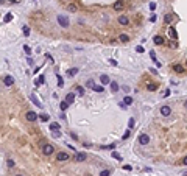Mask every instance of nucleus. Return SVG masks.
Wrapping results in <instances>:
<instances>
[{"instance_id": "nucleus-1", "label": "nucleus", "mask_w": 187, "mask_h": 176, "mask_svg": "<svg viewBox=\"0 0 187 176\" xmlns=\"http://www.w3.org/2000/svg\"><path fill=\"white\" fill-rule=\"evenodd\" d=\"M56 19H58V24H59V25L62 26V28H67V26H69V19L65 17V16L59 14V16H58Z\"/></svg>"}, {"instance_id": "nucleus-2", "label": "nucleus", "mask_w": 187, "mask_h": 176, "mask_svg": "<svg viewBox=\"0 0 187 176\" xmlns=\"http://www.w3.org/2000/svg\"><path fill=\"white\" fill-rule=\"evenodd\" d=\"M42 151H44V154H47V156H50L52 153L55 151V147L53 145H50V143H45L44 147H42Z\"/></svg>"}, {"instance_id": "nucleus-3", "label": "nucleus", "mask_w": 187, "mask_h": 176, "mask_svg": "<svg viewBox=\"0 0 187 176\" xmlns=\"http://www.w3.org/2000/svg\"><path fill=\"white\" fill-rule=\"evenodd\" d=\"M27 120L28 122H36L38 120V114H36L34 111H28L27 112Z\"/></svg>"}, {"instance_id": "nucleus-4", "label": "nucleus", "mask_w": 187, "mask_h": 176, "mask_svg": "<svg viewBox=\"0 0 187 176\" xmlns=\"http://www.w3.org/2000/svg\"><path fill=\"white\" fill-rule=\"evenodd\" d=\"M161 114L164 115V117H168L170 114H172V109H170V106H162V108H161Z\"/></svg>"}, {"instance_id": "nucleus-5", "label": "nucleus", "mask_w": 187, "mask_h": 176, "mask_svg": "<svg viewBox=\"0 0 187 176\" xmlns=\"http://www.w3.org/2000/svg\"><path fill=\"white\" fill-rule=\"evenodd\" d=\"M148 142H150V137H148L147 134H143V132H142V134L139 136V143H142V145H147Z\"/></svg>"}, {"instance_id": "nucleus-6", "label": "nucleus", "mask_w": 187, "mask_h": 176, "mask_svg": "<svg viewBox=\"0 0 187 176\" xmlns=\"http://www.w3.org/2000/svg\"><path fill=\"white\" fill-rule=\"evenodd\" d=\"M3 83H5V86H8V87H9V86L14 84V78H13L11 75H6L5 79H3Z\"/></svg>"}, {"instance_id": "nucleus-7", "label": "nucleus", "mask_w": 187, "mask_h": 176, "mask_svg": "<svg viewBox=\"0 0 187 176\" xmlns=\"http://www.w3.org/2000/svg\"><path fill=\"white\" fill-rule=\"evenodd\" d=\"M86 153H77V154H75V161L77 162H83V161H86Z\"/></svg>"}, {"instance_id": "nucleus-8", "label": "nucleus", "mask_w": 187, "mask_h": 176, "mask_svg": "<svg viewBox=\"0 0 187 176\" xmlns=\"http://www.w3.org/2000/svg\"><path fill=\"white\" fill-rule=\"evenodd\" d=\"M56 159H58V161H67L69 154H67V153H64V151H61V153H58V154H56Z\"/></svg>"}, {"instance_id": "nucleus-9", "label": "nucleus", "mask_w": 187, "mask_h": 176, "mask_svg": "<svg viewBox=\"0 0 187 176\" xmlns=\"http://www.w3.org/2000/svg\"><path fill=\"white\" fill-rule=\"evenodd\" d=\"M119 24L120 25H128V24H129V19H128L126 16H120V17H119Z\"/></svg>"}, {"instance_id": "nucleus-10", "label": "nucleus", "mask_w": 187, "mask_h": 176, "mask_svg": "<svg viewBox=\"0 0 187 176\" xmlns=\"http://www.w3.org/2000/svg\"><path fill=\"white\" fill-rule=\"evenodd\" d=\"M153 42H155L156 45H162L164 44V38L162 36H155V38H153Z\"/></svg>"}, {"instance_id": "nucleus-11", "label": "nucleus", "mask_w": 187, "mask_h": 176, "mask_svg": "<svg viewBox=\"0 0 187 176\" xmlns=\"http://www.w3.org/2000/svg\"><path fill=\"white\" fill-rule=\"evenodd\" d=\"M73 100H75V94H73V92H70V94L65 95V101H67L69 104H70V103H73Z\"/></svg>"}, {"instance_id": "nucleus-12", "label": "nucleus", "mask_w": 187, "mask_h": 176, "mask_svg": "<svg viewBox=\"0 0 187 176\" xmlns=\"http://www.w3.org/2000/svg\"><path fill=\"white\" fill-rule=\"evenodd\" d=\"M168 31H170V36H172V39H175V41H176V39H178V33H176V30L173 28V26H170Z\"/></svg>"}, {"instance_id": "nucleus-13", "label": "nucleus", "mask_w": 187, "mask_h": 176, "mask_svg": "<svg viewBox=\"0 0 187 176\" xmlns=\"http://www.w3.org/2000/svg\"><path fill=\"white\" fill-rule=\"evenodd\" d=\"M100 81H101V84H109L111 79H109V76H108V75H101Z\"/></svg>"}, {"instance_id": "nucleus-14", "label": "nucleus", "mask_w": 187, "mask_h": 176, "mask_svg": "<svg viewBox=\"0 0 187 176\" xmlns=\"http://www.w3.org/2000/svg\"><path fill=\"white\" fill-rule=\"evenodd\" d=\"M123 2H117V3H114V9H116V11H122L123 9Z\"/></svg>"}, {"instance_id": "nucleus-15", "label": "nucleus", "mask_w": 187, "mask_h": 176, "mask_svg": "<svg viewBox=\"0 0 187 176\" xmlns=\"http://www.w3.org/2000/svg\"><path fill=\"white\" fill-rule=\"evenodd\" d=\"M147 89L151 91V92H155L156 89H157V84H155V83H148V84H147Z\"/></svg>"}, {"instance_id": "nucleus-16", "label": "nucleus", "mask_w": 187, "mask_h": 176, "mask_svg": "<svg viewBox=\"0 0 187 176\" xmlns=\"http://www.w3.org/2000/svg\"><path fill=\"white\" fill-rule=\"evenodd\" d=\"M31 101L34 103V104L38 106V108H41V106H42V104H41V101H39L38 98H36V95H34V94H31Z\"/></svg>"}, {"instance_id": "nucleus-17", "label": "nucleus", "mask_w": 187, "mask_h": 176, "mask_svg": "<svg viewBox=\"0 0 187 176\" xmlns=\"http://www.w3.org/2000/svg\"><path fill=\"white\" fill-rule=\"evenodd\" d=\"M123 104L125 106H131V104H133V98H131V97H125L123 98Z\"/></svg>"}, {"instance_id": "nucleus-18", "label": "nucleus", "mask_w": 187, "mask_h": 176, "mask_svg": "<svg viewBox=\"0 0 187 176\" xmlns=\"http://www.w3.org/2000/svg\"><path fill=\"white\" fill-rule=\"evenodd\" d=\"M38 118L39 120H42V122H48V114H38Z\"/></svg>"}, {"instance_id": "nucleus-19", "label": "nucleus", "mask_w": 187, "mask_h": 176, "mask_svg": "<svg viewBox=\"0 0 187 176\" xmlns=\"http://www.w3.org/2000/svg\"><path fill=\"white\" fill-rule=\"evenodd\" d=\"M173 70H175L176 73H182V72H184V69H182V65H178V64H175V65H173Z\"/></svg>"}, {"instance_id": "nucleus-20", "label": "nucleus", "mask_w": 187, "mask_h": 176, "mask_svg": "<svg viewBox=\"0 0 187 176\" xmlns=\"http://www.w3.org/2000/svg\"><path fill=\"white\" fill-rule=\"evenodd\" d=\"M119 41L120 42H128V41H129V36H128V34H120L119 36Z\"/></svg>"}, {"instance_id": "nucleus-21", "label": "nucleus", "mask_w": 187, "mask_h": 176, "mask_svg": "<svg viewBox=\"0 0 187 176\" xmlns=\"http://www.w3.org/2000/svg\"><path fill=\"white\" fill-rule=\"evenodd\" d=\"M50 129H52L53 132L59 131V125H58V123H50Z\"/></svg>"}, {"instance_id": "nucleus-22", "label": "nucleus", "mask_w": 187, "mask_h": 176, "mask_svg": "<svg viewBox=\"0 0 187 176\" xmlns=\"http://www.w3.org/2000/svg\"><path fill=\"white\" fill-rule=\"evenodd\" d=\"M67 106H69V103L67 101H61V104H59V109H61V111H65V109H67Z\"/></svg>"}, {"instance_id": "nucleus-23", "label": "nucleus", "mask_w": 187, "mask_h": 176, "mask_svg": "<svg viewBox=\"0 0 187 176\" xmlns=\"http://www.w3.org/2000/svg\"><path fill=\"white\" fill-rule=\"evenodd\" d=\"M111 89H112V92H117V91H119V84H117L116 81H112V83H111Z\"/></svg>"}, {"instance_id": "nucleus-24", "label": "nucleus", "mask_w": 187, "mask_h": 176, "mask_svg": "<svg viewBox=\"0 0 187 176\" xmlns=\"http://www.w3.org/2000/svg\"><path fill=\"white\" fill-rule=\"evenodd\" d=\"M78 73V69H70V70H67V75L69 76H73V75H77Z\"/></svg>"}, {"instance_id": "nucleus-25", "label": "nucleus", "mask_w": 187, "mask_h": 176, "mask_svg": "<svg viewBox=\"0 0 187 176\" xmlns=\"http://www.w3.org/2000/svg\"><path fill=\"white\" fill-rule=\"evenodd\" d=\"M86 86H87V87H90V89H94V87H95V83H94V79H87Z\"/></svg>"}, {"instance_id": "nucleus-26", "label": "nucleus", "mask_w": 187, "mask_h": 176, "mask_svg": "<svg viewBox=\"0 0 187 176\" xmlns=\"http://www.w3.org/2000/svg\"><path fill=\"white\" fill-rule=\"evenodd\" d=\"M69 11H70V13H75V11H77V5L70 3V5H69Z\"/></svg>"}, {"instance_id": "nucleus-27", "label": "nucleus", "mask_w": 187, "mask_h": 176, "mask_svg": "<svg viewBox=\"0 0 187 176\" xmlns=\"http://www.w3.org/2000/svg\"><path fill=\"white\" fill-rule=\"evenodd\" d=\"M172 20H173V16H172V14H167V16H165V22H167V24H170Z\"/></svg>"}, {"instance_id": "nucleus-28", "label": "nucleus", "mask_w": 187, "mask_h": 176, "mask_svg": "<svg viewBox=\"0 0 187 176\" xmlns=\"http://www.w3.org/2000/svg\"><path fill=\"white\" fill-rule=\"evenodd\" d=\"M13 20V14H6L5 16V24H6V22H11Z\"/></svg>"}, {"instance_id": "nucleus-29", "label": "nucleus", "mask_w": 187, "mask_h": 176, "mask_svg": "<svg viewBox=\"0 0 187 176\" xmlns=\"http://www.w3.org/2000/svg\"><path fill=\"white\" fill-rule=\"evenodd\" d=\"M92 91H95V92H103V86H95Z\"/></svg>"}, {"instance_id": "nucleus-30", "label": "nucleus", "mask_w": 187, "mask_h": 176, "mask_svg": "<svg viewBox=\"0 0 187 176\" xmlns=\"http://www.w3.org/2000/svg\"><path fill=\"white\" fill-rule=\"evenodd\" d=\"M24 34H25V36H30V28H28L27 25L24 26Z\"/></svg>"}, {"instance_id": "nucleus-31", "label": "nucleus", "mask_w": 187, "mask_h": 176, "mask_svg": "<svg viewBox=\"0 0 187 176\" xmlns=\"http://www.w3.org/2000/svg\"><path fill=\"white\" fill-rule=\"evenodd\" d=\"M77 92H78V95H81V97L84 95V89L83 87H77Z\"/></svg>"}, {"instance_id": "nucleus-32", "label": "nucleus", "mask_w": 187, "mask_h": 176, "mask_svg": "<svg viewBox=\"0 0 187 176\" xmlns=\"http://www.w3.org/2000/svg\"><path fill=\"white\" fill-rule=\"evenodd\" d=\"M24 50H25V53H27V55H31V48L28 47V45H24Z\"/></svg>"}, {"instance_id": "nucleus-33", "label": "nucleus", "mask_w": 187, "mask_h": 176, "mask_svg": "<svg viewBox=\"0 0 187 176\" xmlns=\"http://www.w3.org/2000/svg\"><path fill=\"white\" fill-rule=\"evenodd\" d=\"M56 76H58V86H59V87H62V84H64V81H62V78H61L59 75H56Z\"/></svg>"}, {"instance_id": "nucleus-34", "label": "nucleus", "mask_w": 187, "mask_h": 176, "mask_svg": "<svg viewBox=\"0 0 187 176\" xmlns=\"http://www.w3.org/2000/svg\"><path fill=\"white\" fill-rule=\"evenodd\" d=\"M136 52H137V53H143L145 50H143V47H142V45H137V47H136Z\"/></svg>"}, {"instance_id": "nucleus-35", "label": "nucleus", "mask_w": 187, "mask_h": 176, "mask_svg": "<svg viewBox=\"0 0 187 176\" xmlns=\"http://www.w3.org/2000/svg\"><path fill=\"white\" fill-rule=\"evenodd\" d=\"M109 173H111L109 170H103V171L100 173V176H109Z\"/></svg>"}, {"instance_id": "nucleus-36", "label": "nucleus", "mask_w": 187, "mask_h": 176, "mask_svg": "<svg viewBox=\"0 0 187 176\" xmlns=\"http://www.w3.org/2000/svg\"><path fill=\"white\" fill-rule=\"evenodd\" d=\"M38 81H39V84H42V83H45V78H44V75H41L38 78Z\"/></svg>"}, {"instance_id": "nucleus-37", "label": "nucleus", "mask_w": 187, "mask_h": 176, "mask_svg": "<svg viewBox=\"0 0 187 176\" xmlns=\"http://www.w3.org/2000/svg\"><path fill=\"white\" fill-rule=\"evenodd\" d=\"M112 157H114V159H119V161H122V157H120V156L117 154L116 151H112Z\"/></svg>"}, {"instance_id": "nucleus-38", "label": "nucleus", "mask_w": 187, "mask_h": 176, "mask_svg": "<svg viewBox=\"0 0 187 176\" xmlns=\"http://www.w3.org/2000/svg\"><path fill=\"white\" fill-rule=\"evenodd\" d=\"M6 164H8L9 167H14V165H16V164H14V161H13V159H8V162H6Z\"/></svg>"}, {"instance_id": "nucleus-39", "label": "nucleus", "mask_w": 187, "mask_h": 176, "mask_svg": "<svg viewBox=\"0 0 187 176\" xmlns=\"http://www.w3.org/2000/svg\"><path fill=\"white\" fill-rule=\"evenodd\" d=\"M150 9H151V11H155V9H156V3H155V2L150 3Z\"/></svg>"}, {"instance_id": "nucleus-40", "label": "nucleus", "mask_w": 187, "mask_h": 176, "mask_svg": "<svg viewBox=\"0 0 187 176\" xmlns=\"http://www.w3.org/2000/svg\"><path fill=\"white\" fill-rule=\"evenodd\" d=\"M128 125H129V128H133V126H134V118H129V122H128Z\"/></svg>"}, {"instance_id": "nucleus-41", "label": "nucleus", "mask_w": 187, "mask_h": 176, "mask_svg": "<svg viewBox=\"0 0 187 176\" xmlns=\"http://www.w3.org/2000/svg\"><path fill=\"white\" fill-rule=\"evenodd\" d=\"M182 165H187V156H184V157H182V162H181Z\"/></svg>"}, {"instance_id": "nucleus-42", "label": "nucleus", "mask_w": 187, "mask_h": 176, "mask_svg": "<svg viewBox=\"0 0 187 176\" xmlns=\"http://www.w3.org/2000/svg\"><path fill=\"white\" fill-rule=\"evenodd\" d=\"M123 170H126V171H129V170H131V165H123Z\"/></svg>"}, {"instance_id": "nucleus-43", "label": "nucleus", "mask_w": 187, "mask_h": 176, "mask_svg": "<svg viewBox=\"0 0 187 176\" xmlns=\"http://www.w3.org/2000/svg\"><path fill=\"white\" fill-rule=\"evenodd\" d=\"M109 62H111V64H112V65H117V61H116V59H112V58L109 59Z\"/></svg>"}, {"instance_id": "nucleus-44", "label": "nucleus", "mask_w": 187, "mask_h": 176, "mask_svg": "<svg viewBox=\"0 0 187 176\" xmlns=\"http://www.w3.org/2000/svg\"><path fill=\"white\" fill-rule=\"evenodd\" d=\"M128 137H129V131H126V132L123 134V139H128Z\"/></svg>"}, {"instance_id": "nucleus-45", "label": "nucleus", "mask_w": 187, "mask_h": 176, "mask_svg": "<svg viewBox=\"0 0 187 176\" xmlns=\"http://www.w3.org/2000/svg\"><path fill=\"white\" fill-rule=\"evenodd\" d=\"M168 95H170V89H168V91H165V92H164V97H168Z\"/></svg>"}, {"instance_id": "nucleus-46", "label": "nucleus", "mask_w": 187, "mask_h": 176, "mask_svg": "<svg viewBox=\"0 0 187 176\" xmlns=\"http://www.w3.org/2000/svg\"><path fill=\"white\" fill-rule=\"evenodd\" d=\"M184 108H186V109H187V100H186V101H184Z\"/></svg>"}, {"instance_id": "nucleus-47", "label": "nucleus", "mask_w": 187, "mask_h": 176, "mask_svg": "<svg viewBox=\"0 0 187 176\" xmlns=\"http://www.w3.org/2000/svg\"><path fill=\"white\" fill-rule=\"evenodd\" d=\"M2 3H5V0H0V5H2Z\"/></svg>"}, {"instance_id": "nucleus-48", "label": "nucleus", "mask_w": 187, "mask_h": 176, "mask_svg": "<svg viewBox=\"0 0 187 176\" xmlns=\"http://www.w3.org/2000/svg\"><path fill=\"white\" fill-rule=\"evenodd\" d=\"M16 176H22V175H16Z\"/></svg>"}, {"instance_id": "nucleus-49", "label": "nucleus", "mask_w": 187, "mask_h": 176, "mask_svg": "<svg viewBox=\"0 0 187 176\" xmlns=\"http://www.w3.org/2000/svg\"><path fill=\"white\" fill-rule=\"evenodd\" d=\"M186 176H187V171H186Z\"/></svg>"}, {"instance_id": "nucleus-50", "label": "nucleus", "mask_w": 187, "mask_h": 176, "mask_svg": "<svg viewBox=\"0 0 187 176\" xmlns=\"http://www.w3.org/2000/svg\"><path fill=\"white\" fill-rule=\"evenodd\" d=\"M186 64H187V62H186Z\"/></svg>"}]
</instances>
